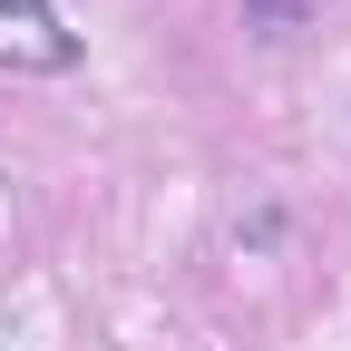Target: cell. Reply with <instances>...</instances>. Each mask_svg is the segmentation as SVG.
<instances>
[{"instance_id": "obj_1", "label": "cell", "mask_w": 351, "mask_h": 351, "mask_svg": "<svg viewBox=\"0 0 351 351\" xmlns=\"http://www.w3.org/2000/svg\"><path fill=\"white\" fill-rule=\"evenodd\" d=\"M0 20H29V29H59V10H49V0H0Z\"/></svg>"}]
</instances>
